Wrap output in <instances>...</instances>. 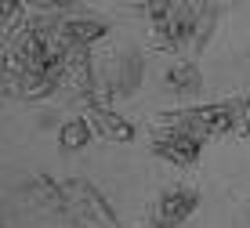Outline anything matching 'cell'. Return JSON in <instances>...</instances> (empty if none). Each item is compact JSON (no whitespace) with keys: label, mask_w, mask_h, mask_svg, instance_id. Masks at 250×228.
<instances>
[{"label":"cell","mask_w":250,"mask_h":228,"mask_svg":"<svg viewBox=\"0 0 250 228\" xmlns=\"http://www.w3.org/2000/svg\"><path fill=\"white\" fill-rule=\"evenodd\" d=\"M152 47L178 58H200L221 22V0H142Z\"/></svg>","instance_id":"6da1fadb"},{"label":"cell","mask_w":250,"mask_h":228,"mask_svg":"<svg viewBox=\"0 0 250 228\" xmlns=\"http://www.w3.org/2000/svg\"><path fill=\"white\" fill-rule=\"evenodd\" d=\"M236 120H239V102L232 94V98H221V102H192V105H182V109H163L152 116V127L185 130L200 142H214V138H232Z\"/></svg>","instance_id":"7a4b0ae2"},{"label":"cell","mask_w":250,"mask_h":228,"mask_svg":"<svg viewBox=\"0 0 250 228\" xmlns=\"http://www.w3.org/2000/svg\"><path fill=\"white\" fill-rule=\"evenodd\" d=\"M145 76V55L138 47H116L105 58H94V102L116 105L134 98Z\"/></svg>","instance_id":"3957f363"},{"label":"cell","mask_w":250,"mask_h":228,"mask_svg":"<svg viewBox=\"0 0 250 228\" xmlns=\"http://www.w3.org/2000/svg\"><path fill=\"white\" fill-rule=\"evenodd\" d=\"M62 192H65V217L73 225H80V228H124L113 203L87 178H65Z\"/></svg>","instance_id":"277c9868"},{"label":"cell","mask_w":250,"mask_h":228,"mask_svg":"<svg viewBox=\"0 0 250 228\" xmlns=\"http://www.w3.org/2000/svg\"><path fill=\"white\" fill-rule=\"evenodd\" d=\"M203 148H207V142L185 134V130L152 127V134H149V152L156 156V160H163V163L178 166V170H196L200 160H203Z\"/></svg>","instance_id":"5b68a950"},{"label":"cell","mask_w":250,"mask_h":228,"mask_svg":"<svg viewBox=\"0 0 250 228\" xmlns=\"http://www.w3.org/2000/svg\"><path fill=\"white\" fill-rule=\"evenodd\" d=\"M200 188L196 185H185V181H174V185H167V188H160L156 192V199L149 203V214L156 217V225L160 228H178V225H185L188 217L200 210Z\"/></svg>","instance_id":"8992f818"},{"label":"cell","mask_w":250,"mask_h":228,"mask_svg":"<svg viewBox=\"0 0 250 228\" xmlns=\"http://www.w3.org/2000/svg\"><path fill=\"white\" fill-rule=\"evenodd\" d=\"M83 116L91 120V127H94V134L98 138H105V142H116V145H127V142H134V124L124 116V112H116L113 105H98V102H91V105H83Z\"/></svg>","instance_id":"52a82bcc"},{"label":"cell","mask_w":250,"mask_h":228,"mask_svg":"<svg viewBox=\"0 0 250 228\" xmlns=\"http://www.w3.org/2000/svg\"><path fill=\"white\" fill-rule=\"evenodd\" d=\"M163 87H167V94H174V98H200L203 91V69L196 58H178V62H170V69L163 73Z\"/></svg>","instance_id":"ba28073f"},{"label":"cell","mask_w":250,"mask_h":228,"mask_svg":"<svg viewBox=\"0 0 250 228\" xmlns=\"http://www.w3.org/2000/svg\"><path fill=\"white\" fill-rule=\"evenodd\" d=\"M94 127H91V120L87 116H73V120H65L62 127H58V152H80V148H87L94 142Z\"/></svg>","instance_id":"9c48e42d"},{"label":"cell","mask_w":250,"mask_h":228,"mask_svg":"<svg viewBox=\"0 0 250 228\" xmlns=\"http://www.w3.org/2000/svg\"><path fill=\"white\" fill-rule=\"evenodd\" d=\"M236 102H239V120H236V130H232V142H247L250 138V91L236 94Z\"/></svg>","instance_id":"30bf717a"},{"label":"cell","mask_w":250,"mask_h":228,"mask_svg":"<svg viewBox=\"0 0 250 228\" xmlns=\"http://www.w3.org/2000/svg\"><path fill=\"white\" fill-rule=\"evenodd\" d=\"M29 11H47V15H73V7L80 0H25Z\"/></svg>","instance_id":"8fae6325"},{"label":"cell","mask_w":250,"mask_h":228,"mask_svg":"<svg viewBox=\"0 0 250 228\" xmlns=\"http://www.w3.org/2000/svg\"><path fill=\"white\" fill-rule=\"evenodd\" d=\"M138 228H160V225H156V217H152L149 210H145V214H142V221H138Z\"/></svg>","instance_id":"7c38bea8"},{"label":"cell","mask_w":250,"mask_h":228,"mask_svg":"<svg viewBox=\"0 0 250 228\" xmlns=\"http://www.w3.org/2000/svg\"><path fill=\"white\" fill-rule=\"evenodd\" d=\"M247 65H250V43H247Z\"/></svg>","instance_id":"4fadbf2b"}]
</instances>
